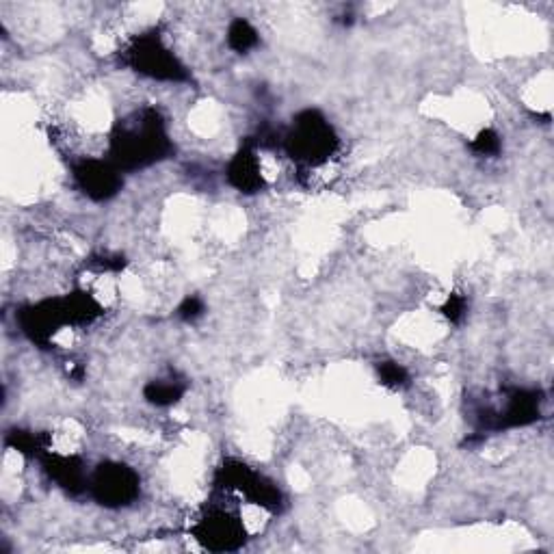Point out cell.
Returning <instances> with one entry per match:
<instances>
[{"label": "cell", "mask_w": 554, "mask_h": 554, "mask_svg": "<svg viewBox=\"0 0 554 554\" xmlns=\"http://www.w3.org/2000/svg\"><path fill=\"white\" fill-rule=\"evenodd\" d=\"M195 537L204 548L215 552H228L241 548L245 542V531L241 522L228 511H213L195 526Z\"/></svg>", "instance_id": "6"}, {"label": "cell", "mask_w": 554, "mask_h": 554, "mask_svg": "<svg viewBox=\"0 0 554 554\" xmlns=\"http://www.w3.org/2000/svg\"><path fill=\"white\" fill-rule=\"evenodd\" d=\"M145 399H148L156 407H169L180 401L184 394V386L178 381H152V384L145 386Z\"/></svg>", "instance_id": "11"}, {"label": "cell", "mask_w": 554, "mask_h": 554, "mask_svg": "<svg viewBox=\"0 0 554 554\" xmlns=\"http://www.w3.org/2000/svg\"><path fill=\"white\" fill-rule=\"evenodd\" d=\"M377 371H379L381 384L392 388V390H399V388H405L407 384H410V375H407L405 368L397 362H381L377 366Z\"/></svg>", "instance_id": "13"}, {"label": "cell", "mask_w": 554, "mask_h": 554, "mask_svg": "<svg viewBox=\"0 0 554 554\" xmlns=\"http://www.w3.org/2000/svg\"><path fill=\"white\" fill-rule=\"evenodd\" d=\"M338 148V137L334 128L319 111H303L297 122L293 133L286 139V150L295 158L297 163L303 165H323L329 161Z\"/></svg>", "instance_id": "2"}, {"label": "cell", "mask_w": 554, "mask_h": 554, "mask_svg": "<svg viewBox=\"0 0 554 554\" xmlns=\"http://www.w3.org/2000/svg\"><path fill=\"white\" fill-rule=\"evenodd\" d=\"M89 490L100 505L120 509L135 503L139 496V477L124 464H102L91 477Z\"/></svg>", "instance_id": "3"}, {"label": "cell", "mask_w": 554, "mask_h": 554, "mask_svg": "<svg viewBox=\"0 0 554 554\" xmlns=\"http://www.w3.org/2000/svg\"><path fill=\"white\" fill-rule=\"evenodd\" d=\"M228 44L236 52H247L258 44V33L247 20H234L228 31Z\"/></svg>", "instance_id": "12"}, {"label": "cell", "mask_w": 554, "mask_h": 554, "mask_svg": "<svg viewBox=\"0 0 554 554\" xmlns=\"http://www.w3.org/2000/svg\"><path fill=\"white\" fill-rule=\"evenodd\" d=\"M442 312H444V316L451 323H459L461 319H464V314H466V297L451 295V297L446 299Z\"/></svg>", "instance_id": "15"}, {"label": "cell", "mask_w": 554, "mask_h": 554, "mask_svg": "<svg viewBox=\"0 0 554 554\" xmlns=\"http://www.w3.org/2000/svg\"><path fill=\"white\" fill-rule=\"evenodd\" d=\"M470 148L477 152V154H483V156H496L500 152V137L494 133V130H483V133H479V137L472 141Z\"/></svg>", "instance_id": "14"}, {"label": "cell", "mask_w": 554, "mask_h": 554, "mask_svg": "<svg viewBox=\"0 0 554 554\" xmlns=\"http://www.w3.org/2000/svg\"><path fill=\"white\" fill-rule=\"evenodd\" d=\"M228 180L232 187L239 189L241 193H256L265 187V178H262L260 163L254 150L243 148L234 156V161L228 169Z\"/></svg>", "instance_id": "9"}, {"label": "cell", "mask_w": 554, "mask_h": 554, "mask_svg": "<svg viewBox=\"0 0 554 554\" xmlns=\"http://www.w3.org/2000/svg\"><path fill=\"white\" fill-rule=\"evenodd\" d=\"M202 314H204V303H202V299H197V297H187L178 308V316L187 323L197 321Z\"/></svg>", "instance_id": "16"}, {"label": "cell", "mask_w": 554, "mask_h": 554, "mask_svg": "<svg viewBox=\"0 0 554 554\" xmlns=\"http://www.w3.org/2000/svg\"><path fill=\"white\" fill-rule=\"evenodd\" d=\"M128 61L137 72L158 78V81H184L187 78V70L182 68L178 59L171 55L158 37H141L130 48Z\"/></svg>", "instance_id": "4"}, {"label": "cell", "mask_w": 554, "mask_h": 554, "mask_svg": "<svg viewBox=\"0 0 554 554\" xmlns=\"http://www.w3.org/2000/svg\"><path fill=\"white\" fill-rule=\"evenodd\" d=\"M74 178L81 191L96 202L109 200L122 187V178L117 167L111 163L96 161V158H87V161L78 163L74 167Z\"/></svg>", "instance_id": "7"}, {"label": "cell", "mask_w": 554, "mask_h": 554, "mask_svg": "<svg viewBox=\"0 0 554 554\" xmlns=\"http://www.w3.org/2000/svg\"><path fill=\"white\" fill-rule=\"evenodd\" d=\"M219 483L223 487H230V490L243 492L252 503L271 511H275L282 503V496L277 492L275 485L262 479L258 472L249 470L243 464H234V461H228V464L219 470Z\"/></svg>", "instance_id": "5"}, {"label": "cell", "mask_w": 554, "mask_h": 554, "mask_svg": "<svg viewBox=\"0 0 554 554\" xmlns=\"http://www.w3.org/2000/svg\"><path fill=\"white\" fill-rule=\"evenodd\" d=\"M44 468L61 487H65L70 494H78L85 490V474L83 464L76 457H57L52 453H46L42 457Z\"/></svg>", "instance_id": "10"}, {"label": "cell", "mask_w": 554, "mask_h": 554, "mask_svg": "<svg viewBox=\"0 0 554 554\" xmlns=\"http://www.w3.org/2000/svg\"><path fill=\"white\" fill-rule=\"evenodd\" d=\"M169 139L161 115L154 109L143 111L135 122L117 128L113 135L115 167L139 169L148 167L169 152Z\"/></svg>", "instance_id": "1"}, {"label": "cell", "mask_w": 554, "mask_h": 554, "mask_svg": "<svg viewBox=\"0 0 554 554\" xmlns=\"http://www.w3.org/2000/svg\"><path fill=\"white\" fill-rule=\"evenodd\" d=\"M542 414V399H539V392L535 390H516L509 394L505 410L498 414L496 429H507V427H526L533 425L539 420Z\"/></svg>", "instance_id": "8"}]
</instances>
